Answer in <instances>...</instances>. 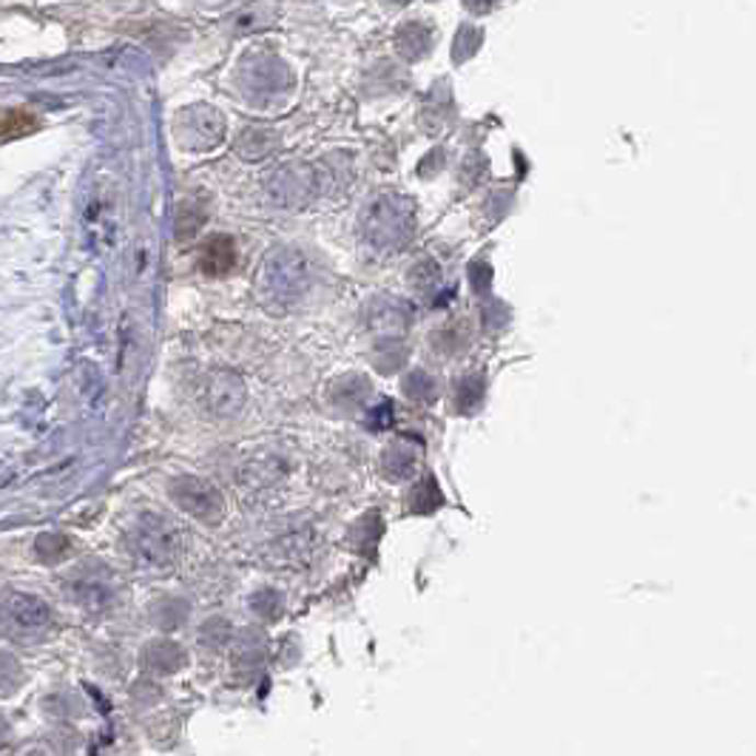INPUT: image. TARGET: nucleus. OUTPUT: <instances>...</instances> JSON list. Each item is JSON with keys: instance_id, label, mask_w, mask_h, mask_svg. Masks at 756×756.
<instances>
[{"instance_id": "obj_5", "label": "nucleus", "mask_w": 756, "mask_h": 756, "mask_svg": "<svg viewBox=\"0 0 756 756\" xmlns=\"http://www.w3.org/2000/svg\"><path fill=\"white\" fill-rule=\"evenodd\" d=\"M137 540H140V552L142 558H151V561H165L171 554V535L169 529L154 520V529L151 526H142L137 529Z\"/></svg>"}, {"instance_id": "obj_7", "label": "nucleus", "mask_w": 756, "mask_h": 756, "mask_svg": "<svg viewBox=\"0 0 756 756\" xmlns=\"http://www.w3.org/2000/svg\"><path fill=\"white\" fill-rule=\"evenodd\" d=\"M222 242V239H219ZM219 242H214V245L208 248V253H205V271H210V274H222V271H228V267L233 265V251L231 245L225 248V253L219 251Z\"/></svg>"}, {"instance_id": "obj_6", "label": "nucleus", "mask_w": 756, "mask_h": 756, "mask_svg": "<svg viewBox=\"0 0 756 756\" xmlns=\"http://www.w3.org/2000/svg\"><path fill=\"white\" fill-rule=\"evenodd\" d=\"M32 128V119L23 112H0V140H9L14 134Z\"/></svg>"}, {"instance_id": "obj_2", "label": "nucleus", "mask_w": 756, "mask_h": 756, "mask_svg": "<svg viewBox=\"0 0 756 756\" xmlns=\"http://www.w3.org/2000/svg\"><path fill=\"white\" fill-rule=\"evenodd\" d=\"M51 611L46 603H41L32 595H9L0 603V629L7 631L9 638L26 640L37 638L49 629Z\"/></svg>"}, {"instance_id": "obj_4", "label": "nucleus", "mask_w": 756, "mask_h": 756, "mask_svg": "<svg viewBox=\"0 0 756 756\" xmlns=\"http://www.w3.org/2000/svg\"><path fill=\"white\" fill-rule=\"evenodd\" d=\"M205 399H208V406L214 413H233L245 401V387L231 373H217V376L210 378Z\"/></svg>"}, {"instance_id": "obj_1", "label": "nucleus", "mask_w": 756, "mask_h": 756, "mask_svg": "<svg viewBox=\"0 0 756 756\" xmlns=\"http://www.w3.org/2000/svg\"><path fill=\"white\" fill-rule=\"evenodd\" d=\"M308 285V262L296 251L267 253L265 265L256 274V296L271 313L294 308Z\"/></svg>"}, {"instance_id": "obj_3", "label": "nucleus", "mask_w": 756, "mask_h": 756, "mask_svg": "<svg viewBox=\"0 0 756 756\" xmlns=\"http://www.w3.org/2000/svg\"><path fill=\"white\" fill-rule=\"evenodd\" d=\"M171 495L185 512L196 515L203 520H217L222 515V497L210 483L199 481V478H180L171 486Z\"/></svg>"}]
</instances>
